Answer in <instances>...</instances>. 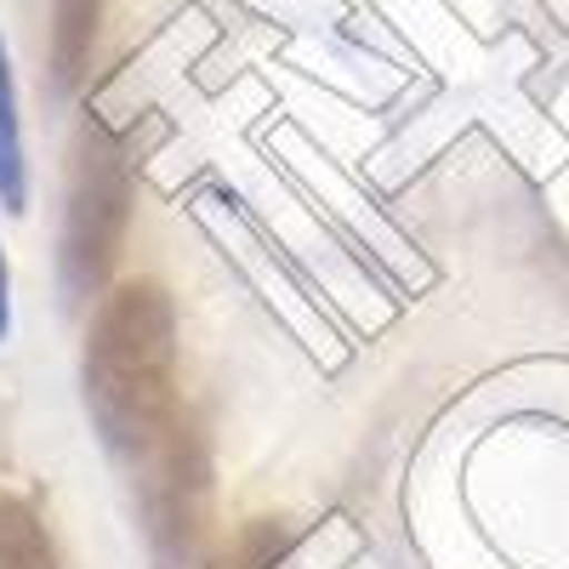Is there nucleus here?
Here are the masks:
<instances>
[{
    "mask_svg": "<svg viewBox=\"0 0 569 569\" xmlns=\"http://www.w3.org/2000/svg\"><path fill=\"white\" fill-rule=\"evenodd\" d=\"M80 393L91 427L126 461L177 421V308L166 284L131 279L98 302L80 353Z\"/></svg>",
    "mask_w": 569,
    "mask_h": 569,
    "instance_id": "obj_1",
    "label": "nucleus"
},
{
    "mask_svg": "<svg viewBox=\"0 0 569 569\" xmlns=\"http://www.w3.org/2000/svg\"><path fill=\"white\" fill-rule=\"evenodd\" d=\"M131 222V166L120 137L103 120H80L74 149H69V194H63V240H58V268L63 291L74 308L109 291L120 246Z\"/></svg>",
    "mask_w": 569,
    "mask_h": 569,
    "instance_id": "obj_2",
    "label": "nucleus"
},
{
    "mask_svg": "<svg viewBox=\"0 0 569 569\" xmlns=\"http://www.w3.org/2000/svg\"><path fill=\"white\" fill-rule=\"evenodd\" d=\"M137 507L142 536L160 569H188L200 558V541L211 530V445L194 416H182L142 450L137 461Z\"/></svg>",
    "mask_w": 569,
    "mask_h": 569,
    "instance_id": "obj_3",
    "label": "nucleus"
},
{
    "mask_svg": "<svg viewBox=\"0 0 569 569\" xmlns=\"http://www.w3.org/2000/svg\"><path fill=\"white\" fill-rule=\"evenodd\" d=\"M0 206L12 217L29 211V160H23V109H18V74L12 52L0 40Z\"/></svg>",
    "mask_w": 569,
    "mask_h": 569,
    "instance_id": "obj_4",
    "label": "nucleus"
},
{
    "mask_svg": "<svg viewBox=\"0 0 569 569\" xmlns=\"http://www.w3.org/2000/svg\"><path fill=\"white\" fill-rule=\"evenodd\" d=\"M98 23H103V0H58V18H52V80L58 91H74L86 63H91V46H98Z\"/></svg>",
    "mask_w": 569,
    "mask_h": 569,
    "instance_id": "obj_5",
    "label": "nucleus"
},
{
    "mask_svg": "<svg viewBox=\"0 0 569 569\" xmlns=\"http://www.w3.org/2000/svg\"><path fill=\"white\" fill-rule=\"evenodd\" d=\"M0 569H58V547L40 512L18 496H0Z\"/></svg>",
    "mask_w": 569,
    "mask_h": 569,
    "instance_id": "obj_6",
    "label": "nucleus"
},
{
    "mask_svg": "<svg viewBox=\"0 0 569 569\" xmlns=\"http://www.w3.org/2000/svg\"><path fill=\"white\" fill-rule=\"evenodd\" d=\"M284 547H291L284 525H273V518H257V525H246L240 536H233V547L217 552L206 569H273Z\"/></svg>",
    "mask_w": 569,
    "mask_h": 569,
    "instance_id": "obj_7",
    "label": "nucleus"
},
{
    "mask_svg": "<svg viewBox=\"0 0 569 569\" xmlns=\"http://www.w3.org/2000/svg\"><path fill=\"white\" fill-rule=\"evenodd\" d=\"M12 330V273H7V257H0V342Z\"/></svg>",
    "mask_w": 569,
    "mask_h": 569,
    "instance_id": "obj_8",
    "label": "nucleus"
}]
</instances>
